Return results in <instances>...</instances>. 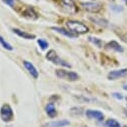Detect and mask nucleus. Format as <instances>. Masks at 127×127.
Here are the masks:
<instances>
[{
  "label": "nucleus",
  "mask_w": 127,
  "mask_h": 127,
  "mask_svg": "<svg viewBox=\"0 0 127 127\" xmlns=\"http://www.w3.org/2000/svg\"><path fill=\"white\" fill-rule=\"evenodd\" d=\"M66 26L69 28V30L72 33H77V34H84L88 32V27L83 24L82 22L79 21H74V20H69L66 22Z\"/></svg>",
  "instance_id": "obj_1"
},
{
  "label": "nucleus",
  "mask_w": 127,
  "mask_h": 127,
  "mask_svg": "<svg viewBox=\"0 0 127 127\" xmlns=\"http://www.w3.org/2000/svg\"><path fill=\"white\" fill-rule=\"evenodd\" d=\"M46 58H47L49 61L53 62L54 64H57V65H60V66H64V67H68V68L70 67V64H68L66 61H64L63 59H61V58L56 54V52H55L54 50H49V51L47 52V54H46Z\"/></svg>",
  "instance_id": "obj_2"
},
{
  "label": "nucleus",
  "mask_w": 127,
  "mask_h": 127,
  "mask_svg": "<svg viewBox=\"0 0 127 127\" xmlns=\"http://www.w3.org/2000/svg\"><path fill=\"white\" fill-rule=\"evenodd\" d=\"M56 75L59 78L65 79V80H68V81H76V80L79 79V76H78L77 73L72 72V71H67L65 69H58V70H56Z\"/></svg>",
  "instance_id": "obj_3"
},
{
  "label": "nucleus",
  "mask_w": 127,
  "mask_h": 127,
  "mask_svg": "<svg viewBox=\"0 0 127 127\" xmlns=\"http://www.w3.org/2000/svg\"><path fill=\"white\" fill-rule=\"evenodd\" d=\"M0 117H1V119L5 122H8V121L12 120L13 111H12V108L10 107V105H8V104L2 105L1 109H0Z\"/></svg>",
  "instance_id": "obj_4"
},
{
  "label": "nucleus",
  "mask_w": 127,
  "mask_h": 127,
  "mask_svg": "<svg viewBox=\"0 0 127 127\" xmlns=\"http://www.w3.org/2000/svg\"><path fill=\"white\" fill-rule=\"evenodd\" d=\"M86 116L90 119H95V120H98V121H102L104 119V115L102 112L98 111V110H92V109H89L85 112Z\"/></svg>",
  "instance_id": "obj_5"
},
{
  "label": "nucleus",
  "mask_w": 127,
  "mask_h": 127,
  "mask_svg": "<svg viewBox=\"0 0 127 127\" xmlns=\"http://www.w3.org/2000/svg\"><path fill=\"white\" fill-rule=\"evenodd\" d=\"M124 76H127V69L126 68L118 69V70H113V71L109 72V74H108V78L110 80H115V79H118V78L124 77Z\"/></svg>",
  "instance_id": "obj_6"
},
{
  "label": "nucleus",
  "mask_w": 127,
  "mask_h": 127,
  "mask_svg": "<svg viewBox=\"0 0 127 127\" xmlns=\"http://www.w3.org/2000/svg\"><path fill=\"white\" fill-rule=\"evenodd\" d=\"M83 8L89 12H98L101 9V4L100 3H94V2H86L81 4Z\"/></svg>",
  "instance_id": "obj_7"
},
{
  "label": "nucleus",
  "mask_w": 127,
  "mask_h": 127,
  "mask_svg": "<svg viewBox=\"0 0 127 127\" xmlns=\"http://www.w3.org/2000/svg\"><path fill=\"white\" fill-rule=\"evenodd\" d=\"M23 64H24V66H25V68L27 69V71L31 74V76H32L33 78H37L38 77V71H37V69H36V67L32 64L31 62H29V61H26V60H24L23 61Z\"/></svg>",
  "instance_id": "obj_8"
},
{
  "label": "nucleus",
  "mask_w": 127,
  "mask_h": 127,
  "mask_svg": "<svg viewBox=\"0 0 127 127\" xmlns=\"http://www.w3.org/2000/svg\"><path fill=\"white\" fill-rule=\"evenodd\" d=\"M62 4L66 9H68L72 13L77 11V6L73 0H62Z\"/></svg>",
  "instance_id": "obj_9"
},
{
  "label": "nucleus",
  "mask_w": 127,
  "mask_h": 127,
  "mask_svg": "<svg viewBox=\"0 0 127 127\" xmlns=\"http://www.w3.org/2000/svg\"><path fill=\"white\" fill-rule=\"evenodd\" d=\"M13 32L15 34H17L19 37H22L24 39H34L36 36L34 34H30V33H27V32H24V31L20 30V29H17V28H14L13 29Z\"/></svg>",
  "instance_id": "obj_10"
},
{
  "label": "nucleus",
  "mask_w": 127,
  "mask_h": 127,
  "mask_svg": "<svg viewBox=\"0 0 127 127\" xmlns=\"http://www.w3.org/2000/svg\"><path fill=\"white\" fill-rule=\"evenodd\" d=\"M52 30L56 31V32H58V33H60L62 35H65L67 37H70V38H75L76 37V35L74 33H72L71 31H67V30L63 29V28H60V27H52Z\"/></svg>",
  "instance_id": "obj_11"
},
{
  "label": "nucleus",
  "mask_w": 127,
  "mask_h": 127,
  "mask_svg": "<svg viewBox=\"0 0 127 127\" xmlns=\"http://www.w3.org/2000/svg\"><path fill=\"white\" fill-rule=\"evenodd\" d=\"M23 16L24 17H27V18H29V19H36L37 17H38V15H37V13L34 11V9L33 8H26L24 11H23Z\"/></svg>",
  "instance_id": "obj_12"
},
{
  "label": "nucleus",
  "mask_w": 127,
  "mask_h": 127,
  "mask_svg": "<svg viewBox=\"0 0 127 127\" xmlns=\"http://www.w3.org/2000/svg\"><path fill=\"white\" fill-rule=\"evenodd\" d=\"M69 125V121L68 120H59V121H52L47 123V127H64Z\"/></svg>",
  "instance_id": "obj_13"
},
{
  "label": "nucleus",
  "mask_w": 127,
  "mask_h": 127,
  "mask_svg": "<svg viewBox=\"0 0 127 127\" xmlns=\"http://www.w3.org/2000/svg\"><path fill=\"white\" fill-rule=\"evenodd\" d=\"M106 48L115 50V51H117V52H123L122 46H121L118 42H116V41H110V42H108V43L106 44Z\"/></svg>",
  "instance_id": "obj_14"
},
{
  "label": "nucleus",
  "mask_w": 127,
  "mask_h": 127,
  "mask_svg": "<svg viewBox=\"0 0 127 127\" xmlns=\"http://www.w3.org/2000/svg\"><path fill=\"white\" fill-rule=\"evenodd\" d=\"M46 112L48 114L49 117H55L56 116V109H55V106L53 103H48L47 106H46Z\"/></svg>",
  "instance_id": "obj_15"
},
{
  "label": "nucleus",
  "mask_w": 127,
  "mask_h": 127,
  "mask_svg": "<svg viewBox=\"0 0 127 127\" xmlns=\"http://www.w3.org/2000/svg\"><path fill=\"white\" fill-rule=\"evenodd\" d=\"M105 125L107 127H121L120 123L118 121H116L115 119H108L106 122H105Z\"/></svg>",
  "instance_id": "obj_16"
},
{
  "label": "nucleus",
  "mask_w": 127,
  "mask_h": 127,
  "mask_svg": "<svg viewBox=\"0 0 127 127\" xmlns=\"http://www.w3.org/2000/svg\"><path fill=\"white\" fill-rule=\"evenodd\" d=\"M0 44H1L5 49H7V50H13V47L9 44V43H7L5 40H4V38L2 37V36H0Z\"/></svg>",
  "instance_id": "obj_17"
},
{
  "label": "nucleus",
  "mask_w": 127,
  "mask_h": 127,
  "mask_svg": "<svg viewBox=\"0 0 127 127\" xmlns=\"http://www.w3.org/2000/svg\"><path fill=\"white\" fill-rule=\"evenodd\" d=\"M37 43H38L39 47H41V49H43V50H45L48 47V42L45 41V40H43V39H38L37 40Z\"/></svg>",
  "instance_id": "obj_18"
},
{
  "label": "nucleus",
  "mask_w": 127,
  "mask_h": 127,
  "mask_svg": "<svg viewBox=\"0 0 127 127\" xmlns=\"http://www.w3.org/2000/svg\"><path fill=\"white\" fill-rule=\"evenodd\" d=\"M89 41H90V42H92V43H93V44H95V45H97L98 47H100V46H101V40H100V39H98V38L89 37Z\"/></svg>",
  "instance_id": "obj_19"
},
{
  "label": "nucleus",
  "mask_w": 127,
  "mask_h": 127,
  "mask_svg": "<svg viewBox=\"0 0 127 127\" xmlns=\"http://www.w3.org/2000/svg\"><path fill=\"white\" fill-rule=\"evenodd\" d=\"M14 1H15V0H3V2L6 3V4L9 5V6H12L13 3H14Z\"/></svg>",
  "instance_id": "obj_20"
},
{
  "label": "nucleus",
  "mask_w": 127,
  "mask_h": 127,
  "mask_svg": "<svg viewBox=\"0 0 127 127\" xmlns=\"http://www.w3.org/2000/svg\"><path fill=\"white\" fill-rule=\"evenodd\" d=\"M121 39H122L124 42H126V43H127V32L121 35Z\"/></svg>",
  "instance_id": "obj_21"
},
{
  "label": "nucleus",
  "mask_w": 127,
  "mask_h": 127,
  "mask_svg": "<svg viewBox=\"0 0 127 127\" xmlns=\"http://www.w3.org/2000/svg\"><path fill=\"white\" fill-rule=\"evenodd\" d=\"M113 96L116 97V98H119V99H122V95L120 93H113Z\"/></svg>",
  "instance_id": "obj_22"
},
{
  "label": "nucleus",
  "mask_w": 127,
  "mask_h": 127,
  "mask_svg": "<svg viewBox=\"0 0 127 127\" xmlns=\"http://www.w3.org/2000/svg\"><path fill=\"white\" fill-rule=\"evenodd\" d=\"M123 89H124V90H127V84H124V85H123Z\"/></svg>",
  "instance_id": "obj_23"
},
{
  "label": "nucleus",
  "mask_w": 127,
  "mask_h": 127,
  "mask_svg": "<svg viewBox=\"0 0 127 127\" xmlns=\"http://www.w3.org/2000/svg\"><path fill=\"white\" fill-rule=\"evenodd\" d=\"M124 1H125V3H126V5H127V0H124Z\"/></svg>",
  "instance_id": "obj_24"
}]
</instances>
